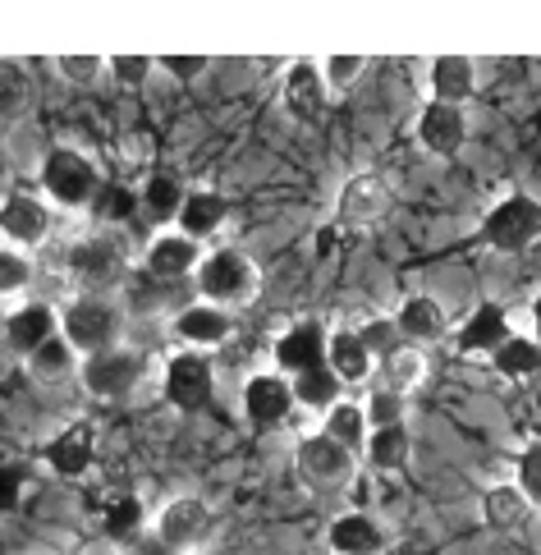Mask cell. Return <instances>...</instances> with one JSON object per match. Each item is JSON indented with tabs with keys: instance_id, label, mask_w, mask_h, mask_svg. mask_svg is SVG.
Returning a JSON list of instances; mask_svg holds the SVG:
<instances>
[{
	"instance_id": "cell-20",
	"label": "cell",
	"mask_w": 541,
	"mask_h": 555,
	"mask_svg": "<svg viewBox=\"0 0 541 555\" xmlns=\"http://www.w3.org/2000/svg\"><path fill=\"white\" fill-rule=\"evenodd\" d=\"M326 363L345 386H368L376 376V353L368 349V340L358 335V326H339L331 331V349H326Z\"/></svg>"
},
{
	"instance_id": "cell-9",
	"label": "cell",
	"mask_w": 541,
	"mask_h": 555,
	"mask_svg": "<svg viewBox=\"0 0 541 555\" xmlns=\"http://www.w3.org/2000/svg\"><path fill=\"white\" fill-rule=\"evenodd\" d=\"M216 528V514L203 495H170V501L156 509L152 519V538L162 542L166 551H197Z\"/></svg>"
},
{
	"instance_id": "cell-33",
	"label": "cell",
	"mask_w": 541,
	"mask_h": 555,
	"mask_svg": "<svg viewBox=\"0 0 541 555\" xmlns=\"http://www.w3.org/2000/svg\"><path fill=\"white\" fill-rule=\"evenodd\" d=\"M138 203H143V211L152 216L156 225H170V221H179V211H184L189 193L179 189L175 175H152V180L143 184V193H138Z\"/></svg>"
},
{
	"instance_id": "cell-42",
	"label": "cell",
	"mask_w": 541,
	"mask_h": 555,
	"mask_svg": "<svg viewBox=\"0 0 541 555\" xmlns=\"http://www.w3.org/2000/svg\"><path fill=\"white\" fill-rule=\"evenodd\" d=\"M368 418H372V431H376V427H395V423H404V395L372 390V395H368Z\"/></svg>"
},
{
	"instance_id": "cell-36",
	"label": "cell",
	"mask_w": 541,
	"mask_h": 555,
	"mask_svg": "<svg viewBox=\"0 0 541 555\" xmlns=\"http://www.w3.org/2000/svg\"><path fill=\"white\" fill-rule=\"evenodd\" d=\"M133 207H143L133 189L102 184V193H96V203H92V216H96V221H106V225H119V221H129V216H133Z\"/></svg>"
},
{
	"instance_id": "cell-6",
	"label": "cell",
	"mask_w": 541,
	"mask_h": 555,
	"mask_svg": "<svg viewBox=\"0 0 541 555\" xmlns=\"http://www.w3.org/2000/svg\"><path fill=\"white\" fill-rule=\"evenodd\" d=\"M78 382H83V390L96 395V400H111V404L133 400V390L147 382V353H138L129 345L106 349V353H92V359H83Z\"/></svg>"
},
{
	"instance_id": "cell-40",
	"label": "cell",
	"mask_w": 541,
	"mask_h": 555,
	"mask_svg": "<svg viewBox=\"0 0 541 555\" xmlns=\"http://www.w3.org/2000/svg\"><path fill=\"white\" fill-rule=\"evenodd\" d=\"M514 487L528 495L532 505H541V441H532L514 464Z\"/></svg>"
},
{
	"instance_id": "cell-31",
	"label": "cell",
	"mask_w": 541,
	"mask_h": 555,
	"mask_svg": "<svg viewBox=\"0 0 541 555\" xmlns=\"http://www.w3.org/2000/svg\"><path fill=\"white\" fill-rule=\"evenodd\" d=\"M294 395H298V409H308V413H326L345 400V382L331 372V363H322V367H312V372H304V376H294Z\"/></svg>"
},
{
	"instance_id": "cell-32",
	"label": "cell",
	"mask_w": 541,
	"mask_h": 555,
	"mask_svg": "<svg viewBox=\"0 0 541 555\" xmlns=\"http://www.w3.org/2000/svg\"><path fill=\"white\" fill-rule=\"evenodd\" d=\"M528 509H532V501L524 491H518L514 482H500V487H487V495H482V524L491 528V532H510V528H518L528 519Z\"/></svg>"
},
{
	"instance_id": "cell-29",
	"label": "cell",
	"mask_w": 541,
	"mask_h": 555,
	"mask_svg": "<svg viewBox=\"0 0 541 555\" xmlns=\"http://www.w3.org/2000/svg\"><path fill=\"white\" fill-rule=\"evenodd\" d=\"M28 372H33L42 386H60V382H69V376L83 372V353H78V349L65 340V335H55V340H47V345L28 359Z\"/></svg>"
},
{
	"instance_id": "cell-8",
	"label": "cell",
	"mask_w": 541,
	"mask_h": 555,
	"mask_svg": "<svg viewBox=\"0 0 541 555\" xmlns=\"http://www.w3.org/2000/svg\"><path fill=\"white\" fill-rule=\"evenodd\" d=\"M541 234V203L528 193H510L482 216V230L477 240L495 253H524L532 240Z\"/></svg>"
},
{
	"instance_id": "cell-14",
	"label": "cell",
	"mask_w": 541,
	"mask_h": 555,
	"mask_svg": "<svg viewBox=\"0 0 541 555\" xmlns=\"http://www.w3.org/2000/svg\"><path fill=\"white\" fill-rule=\"evenodd\" d=\"M170 326H175L179 340H184V349L211 353V349H220V345H230V335H234V312H230V308H216V304H207V299H193V304H184V308L170 317Z\"/></svg>"
},
{
	"instance_id": "cell-17",
	"label": "cell",
	"mask_w": 541,
	"mask_h": 555,
	"mask_svg": "<svg viewBox=\"0 0 541 555\" xmlns=\"http://www.w3.org/2000/svg\"><path fill=\"white\" fill-rule=\"evenodd\" d=\"M326 349H331V331L322 322H298V326H289L275 340L271 359H275V372H285L289 382H294V376L322 367L326 363Z\"/></svg>"
},
{
	"instance_id": "cell-15",
	"label": "cell",
	"mask_w": 541,
	"mask_h": 555,
	"mask_svg": "<svg viewBox=\"0 0 541 555\" xmlns=\"http://www.w3.org/2000/svg\"><path fill=\"white\" fill-rule=\"evenodd\" d=\"M96 460V431L92 423H69V427H60L47 450H42V464L55 473V478H65V482H78V478H88V468Z\"/></svg>"
},
{
	"instance_id": "cell-27",
	"label": "cell",
	"mask_w": 541,
	"mask_h": 555,
	"mask_svg": "<svg viewBox=\"0 0 541 555\" xmlns=\"http://www.w3.org/2000/svg\"><path fill=\"white\" fill-rule=\"evenodd\" d=\"M230 221V203L220 197L216 189H197V193H189V203H184V211H179V221H175V230H184L189 240H197V244H207L211 234H220V225Z\"/></svg>"
},
{
	"instance_id": "cell-18",
	"label": "cell",
	"mask_w": 541,
	"mask_h": 555,
	"mask_svg": "<svg viewBox=\"0 0 541 555\" xmlns=\"http://www.w3.org/2000/svg\"><path fill=\"white\" fill-rule=\"evenodd\" d=\"M55 335H60V312L51 304H14L5 312V349L18 353V359H33Z\"/></svg>"
},
{
	"instance_id": "cell-19",
	"label": "cell",
	"mask_w": 541,
	"mask_h": 555,
	"mask_svg": "<svg viewBox=\"0 0 541 555\" xmlns=\"http://www.w3.org/2000/svg\"><path fill=\"white\" fill-rule=\"evenodd\" d=\"M468 138V111L450 102H427L417 115V147L431 156H454Z\"/></svg>"
},
{
	"instance_id": "cell-5",
	"label": "cell",
	"mask_w": 541,
	"mask_h": 555,
	"mask_svg": "<svg viewBox=\"0 0 541 555\" xmlns=\"http://www.w3.org/2000/svg\"><path fill=\"white\" fill-rule=\"evenodd\" d=\"M294 468H298V478H304V487L339 491L358 478V454L331 441L326 431H308V436H298V446H294Z\"/></svg>"
},
{
	"instance_id": "cell-35",
	"label": "cell",
	"mask_w": 541,
	"mask_h": 555,
	"mask_svg": "<svg viewBox=\"0 0 541 555\" xmlns=\"http://www.w3.org/2000/svg\"><path fill=\"white\" fill-rule=\"evenodd\" d=\"M33 281H37V271H33V257H28V253H18V248L0 253V294H5V299H18V294H28Z\"/></svg>"
},
{
	"instance_id": "cell-11",
	"label": "cell",
	"mask_w": 541,
	"mask_h": 555,
	"mask_svg": "<svg viewBox=\"0 0 541 555\" xmlns=\"http://www.w3.org/2000/svg\"><path fill=\"white\" fill-rule=\"evenodd\" d=\"M0 234H5V248L37 253L55 234L51 203H42V197H33V193H10L5 207H0Z\"/></svg>"
},
{
	"instance_id": "cell-37",
	"label": "cell",
	"mask_w": 541,
	"mask_h": 555,
	"mask_svg": "<svg viewBox=\"0 0 541 555\" xmlns=\"http://www.w3.org/2000/svg\"><path fill=\"white\" fill-rule=\"evenodd\" d=\"M358 335H363L368 349L376 353V363H381V359H390L395 349H404V331H399L395 317H372V322L358 326Z\"/></svg>"
},
{
	"instance_id": "cell-41",
	"label": "cell",
	"mask_w": 541,
	"mask_h": 555,
	"mask_svg": "<svg viewBox=\"0 0 541 555\" xmlns=\"http://www.w3.org/2000/svg\"><path fill=\"white\" fill-rule=\"evenodd\" d=\"M55 69H60V78H69V83H96V78L106 74V55H60Z\"/></svg>"
},
{
	"instance_id": "cell-34",
	"label": "cell",
	"mask_w": 541,
	"mask_h": 555,
	"mask_svg": "<svg viewBox=\"0 0 541 555\" xmlns=\"http://www.w3.org/2000/svg\"><path fill=\"white\" fill-rule=\"evenodd\" d=\"M491 367L500 376H510V382L537 376L541 372V340H532V335H510V340L491 353Z\"/></svg>"
},
{
	"instance_id": "cell-43",
	"label": "cell",
	"mask_w": 541,
	"mask_h": 555,
	"mask_svg": "<svg viewBox=\"0 0 541 555\" xmlns=\"http://www.w3.org/2000/svg\"><path fill=\"white\" fill-rule=\"evenodd\" d=\"M162 69H166V74H175V78H184V83H189V78H197V74L207 69V55H166Z\"/></svg>"
},
{
	"instance_id": "cell-28",
	"label": "cell",
	"mask_w": 541,
	"mask_h": 555,
	"mask_svg": "<svg viewBox=\"0 0 541 555\" xmlns=\"http://www.w3.org/2000/svg\"><path fill=\"white\" fill-rule=\"evenodd\" d=\"M322 431L331 436V441H339L345 450H353L358 460L368 454V441H372V418H368V404L358 400H339L326 418H322Z\"/></svg>"
},
{
	"instance_id": "cell-1",
	"label": "cell",
	"mask_w": 541,
	"mask_h": 555,
	"mask_svg": "<svg viewBox=\"0 0 541 555\" xmlns=\"http://www.w3.org/2000/svg\"><path fill=\"white\" fill-rule=\"evenodd\" d=\"M125 331H129V308L115 299H102V294H74L65 312H60V335H65L83 359L119 349L125 345Z\"/></svg>"
},
{
	"instance_id": "cell-12",
	"label": "cell",
	"mask_w": 541,
	"mask_h": 555,
	"mask_svg": "<svg viewBox=\"0 0 541 555\" xmlns=\"http://www.w3.org/2000/svg\"><path fill=\"white\" fill-rule=\"evenodd\" d=\"M207 248L189 240L184 230H162L156 240L147 244V257H143V271L152 275V281H166V285H179L189 281V275H197V267H203Z\"/></svg>"
},
{
	"instance_id": "cell-25",
	"label": "cell",
	"mask_w": 541,
	"mask_h": 555,
	"mask_svg": "<svg viewBox=\"0 0 541 555\" xmlns=\"http://www.w3.org/2000/svg\"><path fill=\"white\" fill-rule=\"evenodd\" d=\"M477 88V65L468 55H436L431 74H427V92L431 102H450V106H464Z\"/></svg>"
},
{
	"instance_id": "cell-3",
	"label": "cell",
	"mask_w": 541,
	"mask_h": 555,
	"mask_svg": "<svg viewBox=\"0 0 541 555\" xmlns=\"http://www.w3.org/2000/svg\"><path fill=\"white\" fill-rule=\"evenodd\" d=\"M193 289H197V299H207L216 308H230V312L248 308L262 294V267L244 248H211L193 275Z\"/></svg>"
},
{
	"instance_id": "cell-44",
	"label": "cell",
	"mask_w": 541,
	"mask_h": 555,
	"mask_svg": "<svg viewBox=\"0 0 541 555\" xmlns=\"http://www.w3.org/2000/svg\"><path fill=\"white\" fill-rule=\"evenodd\" d=\"M532 322H537V340H541V294L532 299Z\"/></svg>"
},
{
	"instance_id": "cell-10",
	"label": "cell",
	"mask_w": 541,
	"mask_h": 555,
	"mask_svg": "<svg viewBox=\"0 0 541 555\" xmlns=\"http://www.w3.org/2000/svg\"><path fill=\"white\" fill-rule=\"evenodd\" d=\"M395 207V189L381 170H358L345 180L335 197V221L345 230H363V225H376L381 216Z\"/></svg>"
},
{
	"instance_id": "cell-21",
	"label": "cell",
	"mask_w": 541,
	"mask_h": 555,
	"mask_svg": "<svg viewBox=\"0 0 541 555\" xmlns=\"http://www.w3.org/2000/svg\"><path fill=\"white\" fill-rule=\"evenodd\" d=\"M386 528H381L368 509H349L326 528V546L331 555H381L386 551Z\"/></svg>"
},
{
	"instance_id": "cell-16",
	"label": "cell",
	"mask_w": 541,
	"mask_h": 555,
	"mask_svg": "<svg viewBox=\"0 0 541 555\" xmlns=\"http://www.w3.org/2000/svg\"><path fill=\"white\" fill-rule=\"evenodd\" d=\"M280 96H285V111L294 115V120L317 125V120L326 115V106H331V83H326L322 65H312V61H294V65L285 69V83H280Z\"/></svg>"
},
{
	"instance_id": "cell-13",
	"label": "cell",
	"mask_w": 541,
	"mask_h": 555,
	"mask_svg": "<svg viewBox=\"0 0 541 555\" xmlns=\"http://www.w3.org/2000/svg\"><path fill=\"white\" fill-rule=\"evenodd\" d=\"M294 409H298V395L285 372H257L244 382V418L253 427H280Z\"/></svg>"
},
{
	"instance_id": "cell-39",
	"label": "cell",
	"mask_w": 541,
	"mask_h": 555,
	"mask_svg": "<svg viewBox=\"0 0 541 555\" xmlns=\"http://www.w3.org/2000/svg\"><path fill=\"white\" fill-rule=\"evenodd\" d=\"M363 69H368V55H326L322 61V74H326L331 92H349L358 78H363Z\"/></svg>"
},
{
	"instance_id": "cell-38",
	"label": "cell",
	"mask_w": 541,
	"mask_h": 555,
	"mask_svg": "<svg viewBox=\"0 0 541 555\" xmlns=\"http://www.w3.org/2000/svg\"><path fill=\"white\" fill-rule=\"evenodd\" d=\"M162 65V61H152V55H106V74L115 78L119 88H138V83H147V74Z\"/></svg>"
},
{
	"instance_id": "cell-24",
	"label": "cell",
	"mask_w": 541,
	"mask_h": 555,
	"mask_svg": "<svg viewBox=\"0 0 541 555\" xmlns=\"http://www.w3.org/2000/svg\"><path fill=\"white\" fill-rule=\"evenodd\" d=\"M395 322H399V331H404L409 345H436V340H446V331H450V317L431 294H409V299L399 304Z\"/></svg>"
},
{
	"instance_id": "cell-26",
	"label": "cell",
	"mask_w": 541,
	"mask_h": 555,
	"mask_svg": "<svg viewBox=\"0 0 541 555\" xmlns=\"http://www.w3.org/2000/svg\"><path fill=\"white\" fill-rule=\"evenodd\" d=\"M372 386H376V390H390V395H404V400H409L417 386H427V353L417 349V345L395 349L390 359L376 363Z\"/></svg>"
},
{
	"instance_id": "cell-30",
	"label": "cell",
	"mask_w": 541,
	"mask_h": 555,
	"mask_svg": "<svg viewBox=\"0 0 541 555\" xmlns=\"http://www.w3.org/2000/svg\"><path fill=\"white\" fill-rule=\"evenodd\" d=\"M363 460L376 468V473H404L409 460H413V436L404 423H395V427H376L372 431V441H368V454Z\"/></svg>"
},
{
	"instance_id": "cell-7",
	"label": "cell",
	"mask_w": 541,
	"mask_h": 555,
	"mask_svg": "<svg viewBox=\"0 0 541 555\" xmlns=\"http://www.w3.org/2000/svg\"><path fill=\"white\" fill-rule=\"evenodd\" d=\"M162 395L179 413H203L216 395V363L203 349H175L162 367Z\"/></svg>"
},
{
	"instance_id": "cell-22",
	"label": "cell",
	"mask_w": 541,
	"mask_h": 555,
	"mask_svg": "<svg viewBox=\"0 0 541 555\" xmlns=\"http://www.w3.org/2000/svg\"><path fill=\"white\" fill-rule=\"evenodd\" d=\"M510 335L514 331H510V312L500 304H477L468 322L454 331V349L459 353H495Z\"/></svg>"
},
{
	"instance_id": "cell-4",
	"label": "cell",
	"mask_w": 541,
	"mask_h": 555,
	"mask_svg": "<svg viewBox=\"0 0 541 555\" xmlns=\"http://www.w3.org/2000/svg\"><path fill=\"white\" fill-rule=\"evenodd\" d=\"M42 189H47L51 207L83 211L96 203V193H102V175H96V166L78 147H51L42 162Z\"/></svg>"
},
{
	"instance_id": "cell-23",
	"label": "cell",
	"mask_w": 541,
	"mask_h": 555,
	"mask_svg": "<svg viewBox=\"0 0 541 555\" xmlns=\"http://www.w3.org/2000/svg\"><path fill=\"white\" fill-rule=\"evenodd\" d=\"M147 505H143V495H133V491H119L111 495V501L102 505V519H96V528H102V538L115 542V546H138V538L147 532Z\"/></svg>"
},
{
	"instance_id": "cell-2",
	"label": "cell",
	"mask_w": 541,
	"mask_h": 555,
	"mask_svg": "<svg viewBox=\"0 0 541 555\" xmlns=\"http://www.w3.org/2000/svg\"><path fill=\"white\" fill-rule=\"evenodd\" d=\"M60 271H65V281L74 294H102L111 299L115 289H125L133 275H129V257L115 240L106 234H88V240H74L60 257Z\"/></svg>"
}]
</instances>
